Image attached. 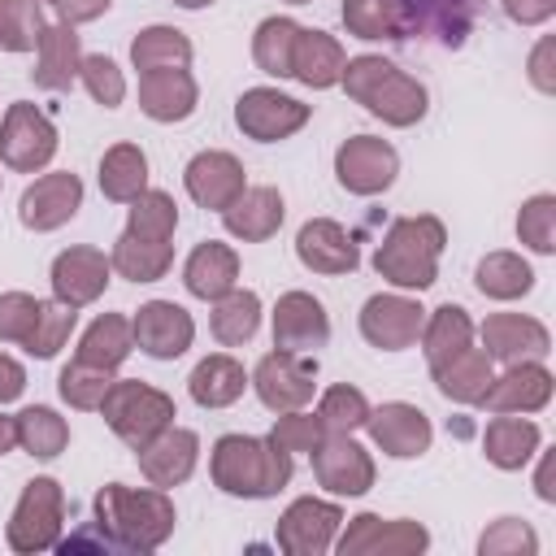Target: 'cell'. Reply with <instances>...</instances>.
<instances>
[{
  "label": "cell",
  "instance_id": "1",
  "mask_svg": "<svg viewBox=\"0 0 556 556\" xmlns=\"http://www.w3.org/2000/svg\"><path fill=\"white\" fill-rule=\"evenodd\" d=\"M174 504L161 486L135 491L122 482H109L96 495V526L109 534L113 552H156L174 534Z\"/></svg>",
  "mask_w": 556,
  "mask_h": 556
},
{
  "label": "cell",
  "instance_id": "2",
  "mask_svg": "<svg viewBox=\"0 0 556 556\" xmlns=\"http://www.w3.org/2000/svg\"><path fill=\"white\" fill-rule=\"evenodd\" d=\"M213 482L226 495H248L265 500L278 495L291 478V452H282L274 439H252V434H222L213 443Z\"/></svg>",
  "mask_w": 556,
  "mask_h": 556
},
{
  "label": "cell",
  "instance_id": "3",
  "mask_svg": "<svg viewBox=\"0 0 556 556\" xmlns=\"http://www.w3.org/2000/svg\"><path fill=\"white\" fill-rule=\"evenodd\" d=\"M339 83L356 104H365L387 126H413V122L426 117V87L417 78H408L400 65H391L387 56H352V61H343V78Z\"/></svg>",
  "mask_w": 556,
  "mask_h": 556
},
{
  "label": "cell",
  "instance_id": "4",
  "mask_svg": "<svg viewBox=\"0 0 556 556\" xmlns=\"http://www.w3.org/2000/svg\"><path fill=\"white\" fill-rule=\"evenodd\" d=\"M447 243V230L439 217L421 213V217H400L391 222V230L382 235L378 252H374V269L408 291H421L434 282L439 274V252Z\"/></svg>",
  "mask_w": 556,
  "mask_h": 556
},
{
  "label": "cell",
  "instance_id": "5",
  "mask_svg": "<svg viewBox=\"0 0 556 556\" xmlns=\"http://www.w3.org/2000/svg\"><path fill=\"white\" fill-rule=\"evenodd\" d=\"M100 413H104V421H109V430L126 443V447H143V443H152L165 426H174V400L165 395V391H156V387H148V382H139V378H113V387H109V395L100 400Z\"/></svg>",
  "mask_w": 556,
  "mask_h": 556
},
{
  "label": "cell",
  "instance_id": "6",
  "mask_svg": "<svg viewBox=\"0 0 556 556\" xmlns=\"http://www.w3.org/2000/svg\"><path fill=\"white\" fill-rule=\"evenodd\" d=\"M65 495L56 478H30L13 517H9V547L13 552H48L61 543Z\"/></svg>",
  "mask_w": 556,
  "mask_h": 556
},
{
  "label": "cell",
  "instance_id": "7",
  "mask_svg": "<svg viewBox=\"0 0 556 556\" xmlns=\"http://www.w3.org/2000/svg\"><path fill=\"white\" fill-rule=\"evenodd\" d=\"M313 378H317V356L313 352H265L252 369V387L261 395L265 408L274 413H291L304 408L313 400Z\"/></svg>",
  "mask_w": 556,
  "mask_h": 556
},
{
  "label": "cell",
  "instance_id": "8",
  "mask_svg": "<svg viewBox=\"0 0 556 556\" xmlns=\"http://www.w3.org/2000/svg\"><path fill=\"white\" fill-rule=\"evenodd\" d=\"M52 156H56V126L48 122V113H39L26 100L9 104V113L0 122V161L17 174H35Z\"/></svg>",
  "mask_w": 556,
  "mask_h": 556
},
{
  "label": "cell",
  "instance_id": "9",
  "mask_svg": "<svg viewBox=\"0 0 556 556\" xmlns=\"http://www.w3.org/2000/svg\"><path fill=\"white\" fill-rule=\"evenodd\" d=\"M404 35H421L447 48H460L473 22L482 17L486 0H395Z\"/></svg>",
  "mask_w": 556,
  "mask_h": 556
},
{
  "label": "cell",
  "instance_id": "10",
  "mask_svg": "<svg viewBox=\"0 0 556 556\" xmlns=\"http://www.w3.org/2000/svg\"><path fill=\"white\" fill-rule=\"evenodd\" d=\"M308 104H300L295 96H282L278 87H252L239 96L235 104V122L243 135L261 139V143H278L287 135H295L308 122Z\"/></svg>",
  "mask_w": 556,
  "mask_h": 556
},
{
  "label": "cell",
  "instance_id": "11",
  "mask_svg": "<svg viewBox=\"0 0 556 556\" xmlns=\"http://www.w3.org/2000/svg\"><path fill=\"white\" fill-rule=\"evenodd\" d=\"M334 174L352 195H378L395 182L400 174V156L387 139L374 135H356L334 152Z\"/></svg>",
  "mask_w": 556,
  "mask_h": 556
},
{
  "label": "cell",
  "instance_id": "12",
  "mask_svg": "<svg viewBox=\"0 0 556 556\" xmlns=\"http://www.w3.org/2000/svg\"><path fill=\"white\" fill-rule=\"evenodd\" d=\"M130 330H135V343H139L148 356H156V361L182 356V352L191 348V339H195L191 313H187L182 304H174V300H148V304L130 317Z\"/></svg>",
  "mask_w": 556,
  "mask_h": 556
},
{
  "label": "cell",
  "instance_id": "13",
  "mask_svg": "<svg viewBox=\"0 0 556 556\" xmlns=\"http://www.w3.org/2000/svg\"><path fill=\"white\" fill-rule=\"evenodd\" d=\"M313 473L334 495H365L374 486V460L352 434H326L313 452Z\"/></svg>",
  "mask_w": 556,
  "mask_h": 556
},
{
  "label": "cell",
  "instance_id": "14",
  "mask_svg": "<svg viewBox=\"0 0 556 556\" xmlns=\"http://www.w3.org/2000/svg\"><path fill=\"white\" fill-rule=\"evenodd\" d=\"M339 521H343V513H339L334 504L304 495V500H295V504L278 517V547H282L287 556H321V552L334 543Z\"/></svg>",
  "mask_w": 556,
  "mask_h": 556
},
{
  "label": "cell",
  "instance_id": "15",
  "mask_svg": "<svg viewBox=\"0 0 556 556\" xmlns=\"http://www.w3.org/2000/svg\"><path fill=\"white\" fill-rule=\"evenodd\" d=\"M421 326H426V308L404 295H369L361 308V334L382 352L413 348Z\"/></svg>",
  "mask_w": 556,
  "mask_h": 556
},
{
  "label": "cell",
  "instance_id": "16",
  "mask_svg": "<svg viewBox=\"0 0 556 556\" xmlns=\"http://www.w3.org/2000/svg\"><path fill=\"white\" fill-rule=\"evenodd\" d=\"M83 204V182L78 174H43L35 178L26 191H22V204H17V217L26 230H56L65 226Z\"/></svg>",
  "mask_w": 556,
  "mask_h": 556
},
{
  "label": "cell",
  "instance_id": "17",
  "mask_svg": "<svg viewBox=\"0 0 556 556\" xmlns=\"http://www.w3.org/2000/svg\"><path fill=\"white\" fill-rule=\"evenodd\" d=\"M430 534L426 526L417 521H382L374 513H361L352 517V526L343 530L339 539V552L343 556H365V552H382V556H413V552H426Z\"/></svg>",
  "mask_w": 556,
  "mask_h": 556
},
{
  "label": "cell",
  "instance_id": "18",
  "mask_svg": "<svg viewBox=\"0 0 556 556\" xmlns=\"http://www.w3.org/2000/svg\"><path fill=\"white\" fill-rule=\"evenodd\" d=\"M330 339V317L321 300L308 291H287L274 304V348L282 352H317Z\"/></svg>",
  "mask_w": 556,
  "mask_h": 556
},
{
  "label": "cell",
  "instance_id": "19",
  "mask_svg": "<svg viewBox=\"0 0 556 556\" xmlns=\"http://www.w3.org/2000/svg\"><path fill=\"white\" fill-rule=\"evenodd\" d=\"M482 352L491 361H539L552 352V334L543 321L526 313H491L482 321Z\"/></svg>",
  "mask_w": 556,
  "mask_h": 556
},
{
  "label": "cell",
  "instance_id": "20",
  "mask_svg": "<svg viewBox=\"0 0 556 556\" xmlns=\"http://www.w3.org/2000/svg\"><path fill=\"white\" fill-rule=\"evenodd\" d=\"M109 256L100 248H70L52 261V295L70 308H83L104 295L109 287Z\"/></svg>",
  "mask_w": 556,
  "mask_h": 556
},
{
  "label": "cell",
  "instance_id": "21",
  "mask_svg": "<svg viewBox=\"0 0 556 556\" xmlns=\"http://www.w3.org/2000/svg\"><path fill=\"white\" fill-rule=\"evenodd\" d=\"M295 256L313 274H352L361 265V252H356L352 235L339 222H330V217H313V222L300 226Z\"/></svg>",
  "mask_w": 556,
  "mask_h": 556
},
{
  "label": "cell",
  "instance_id": "22",
  "mask_svg": "<svg viewBox=\"0 0 556 556\" xmlns=\"http://www.w3.org/2000/svg\"><path fill=\"white\" fill-rule=\"evenodd\" d=\"M369 434H374V443L387 452V456H400V460H408V456H421L426 447H430V439H434V430H430V417L417 408V404H382L378 413L369 408Z\"/></svg>",
  "mask_w": 556,
  "mask_h": 556
},
{
  "label": "cell",
  "instance_id": "23",
  "mask_svg": "<svg viewBox=\"0 0 556 556\" xmlns=\"http://www.w3.org/2000/svg\"><path fill=\"white\" fill-rule=\"evenodd\" d=\"M195 456H200V439L195 430H182V426H165L152 443L139 447V469L152 486H178L191 478L195 469Z\"/></svg>",
  "mask_w": 556,
  "mask_h": 556
},
{
  "label": "cell",
  "instance_id": "24",
  "mask_svg": "<svg viewBox=\"0 0 556 556\" xmlns=\"http://www.w3.org/2000/svg\"><path fill=\"white\" fill-rule=\"evenodd\" d=\"M552 400V374L539 361H513L508 374L491 378L482 404L491 413H539Z\"/></svg>",
  "mask_w": 556,
  "mask_h": 556
},
{
  "label": "cell",
  "instance_id": "25",
  "mask_svg": "<svg viewBox=\"0 0 556 556\" xmlns=\"http://www.w3.org/2000/svg\"><path fill=\"white\" fill-rule=\"evenodd\" d=\"M187 195L200 204V208H226L239 191H243V165L230 156V152H200L187 161Z\"/></svg>",
  "mask_w": 556,
  "mask_h": 556
},
{
  "label": "cell",
  "instance_id": "26",
  "mask_svg": "<svg viewBox=\"0 0 556 556\" xmlns=\"http://www.w3.org/2000/svg\"><path fill=\"white\" fill-rule=\"evenodd\" d=\"M195 78L182 70H148L139 78V109L152 117V122H182L195 113Z\"/></svg>",
  "mask_w": 556,
  "mask_h": 556
},
{
  "label": "cell",
  "instance_id": "27",
  "mask_svg": "<svg viewBox=\"0 0 556 556\" xmlns=\"http://www.w3.org/2000/svg\"><path fill=\"white\" fill-rule=\"evenodd\" d=\"M282 195H278V187H243L226 208H222V222H226V230L235 235V239H243V243H261V239H269L278 226H282Z\"/></svg>",
  "mask_w": 556,
  "mask_h": 556
},
{
  "label": "cell",
  "instance_id": "28",
  "mask_svg": "<svg viewBox=\"0 0 556 556\" xmlns=\"http://www.w3.org/2000/svg\"><path fill=\"white\" fill-rule=\"evenodd\" d=\"M182 282L195 300H222L226 291L239 287V256L230 243H217V239H204L187 265H182Z\"/></svg>",
  "mask_w": 556,
  "mask_h": 556
},
{
  "label": "cell",
  "instance_id": "29",
  "mask_svg": "<svg viewBox=\"0 0 556 556\" xmlns=\"http://www.w3.org/2000/svg\"><path fill=\"white\" fill-rule=\"evenodd\" d=\"M39 61H35V83L48 87V91H70V83L78 78V65H83V43H78V30L70 22H56V26H43L39 35Z\"/></svg>",
  "mask_w": 556,
  "mask_h": 556
},
{
  "label": "cell",
  "instance_id": "30",
  "mask_svg": "<svg viewBox=\"0 0 556 556\" xmlns=\"http://www.w3.org/2000/svg\"><path fill=\"white\" fill-rule=\"evenodd\" d=\"M343 48L339 39H330L326 30H304L300 26V39H295V52H291V78H300L304 87H334L343 78Z\"/></svg>",
  "mask_w": 556,
  "mask_h": 556
},
{
  "label": "cell",
  "instance_id": "31",
  "mask_svg": "<svg viewBox=\"0 0 556 556\" xmlns=\"http://www.w3.org/2000/svg\"><path fill=\"white\" fill-rule=\"evenodd\" d=\"M187 387H191V400H195L200 408H226V404H235V400L243 395L248 374H243V365H239L235 356L213 352V356H204V361L191 369Z\"/></svg>",
  "mask_w": 556,
  "mask_h": 556
},
{
  "label": "cell",
  "instance_id": "32",
  "mask_svg": "<svg viewBox=\"0 0 556 556\" xmlns=\"http://www.w3.org/2000/svg\"><path fill=\"white\" fill-rule=\"evenodd\" d=\"M491 378H495V374H491V356H486L482 348H473V343L434 369L439 391H443L447 400H456V404H482Z\"/></svg>",
  "mask_w": 556,
  "mask_h": 556
},
{
  "label": "cell",
  "instance_id": "33",
  "mask_svg": "<svg viewBox=\"0 0 556 556\" xmlns=\"http://www.w3.org/2000/svg\"><path fill=\"white\" fill-rule=\"evenodd\" d=\"M482 447H486V460H491L495 469H521V465L539 452V426L526 421V417L495 413V421H486Z\"/></svg>",
  "mask_w": 556,
  "mask_h": 556
},
{
  "label": "cell",
  "instance_id": "34",
  "mask_svg": "<svg viewBox=\"0 0 556 556\" xmlns=\"http://www.w3.org/2000/svg\"><path fill=\"white\" fill-rule=\"evenodd\" d=\"M469 343H473V321H469V313H465L460 304L434 308V313L426 317V326H421V352H426L430 369H439L443 361H452V356L465 352Z\"/></svg>",
  "mask_w": 556,
  "mask_h": 556
},
{
  "label": "cell",
  "instance_id": "35",
  "mask_svg": "<svg viewBox=\"0 0 556 556\" xmlns=\"http://www.w3.org/2000/svg\"><path fill=\"white\" fill-rule=\"evenodd\" d=\"M135 348V330L122 313H104L87 326V334L78 339V356L74 361H87V365H100V369H117Z\"/></svg>",
  "mask_w": 556,
  "mask_h": 556
},
{
  "label": "cell",
  "instance_id": "36",
  "mask_svg": "<svg viewBox=\"0 0 556 556\" xmlns=\"http://www.w3.org/2000/svg\"><path fill=\"white\" fill-rule=\"evenodd\" d=\"M100 191L109 200H135L148 191V156L135 143H113L100 161Z\"/></svg>",
  "mask_w": 556,
  "mask_h": 556
},
{
  "label": "cell",
  "instance_id": "37",
  "mask_svg": "<svg viewBox=\"0 0 556 556\" xmlns=\"http://www.w3.org/2000/svg\"><path fill=\"white\" fill-rule=\"evenodd\" d=\"M130 61H135L139 74H148V70H182L191 61V39L182 30H174V26H148V30L135 35Z\"/></svg>",
  "mask_w": 556,
  "mask_h": 556
},
{
  "label": "cell",
  "instance_id": "38",
  "mask_svg": "<svg viewBox=\"0 0 556 556\" xmlns=\"http://www.w3.org/2000/svg\"><path fill=\"white\" fill-rule=\"evenodd\" d=\"M256 326H261V295L256 291L235 287L217 300V308H213V339L217 343H226V348L248 343L256 334Z\"/></svg>",
  "mask_w": 556,
  "mask_h": 556
},
{
  "label": "cell",
  "instance_id": "39",
  "mask_svg": "<svg viewBox=\"0 0 556 556\" xmlns=\"http://www.w3.org/2000/svg\"><path fill=\"white\" fill-rule=\"evenodd\" d=\"M169 261H174L169 243H152V239H135V235H122L109 256V265L130 282H156L169 269Z\"/></svg>",
  "mask_w": 556,
  "mask_h": 556
},
{
  "label": "cell",
  "instance_id": "40",
  "mask_svg": "<svg viewBox=\"0 0 556 556\" xmlns=\"http://www.w3.org/2000/svg\"><path fill=\"white\" fill-rule=\"evenodd\" d=\"M534 287V269L517 252H486L478 261V291L491 300H517Z\"/></svg>",
  "mask_w": 556,
  "mask_h": 556
},
{
  "label": "cell",
  "instance_id": "41",
  "mask_svg": "<svg viewBox=\"0 0 556 556\" xmlns=\"http://www.w3.org/2000/svg\"><path fill=\"white\" fill-rule=\"evenodd\" d=\"M13 421H17V443H22L30 456H39V460L61 456L65 443H70V426H65V417H56V413L43 408V404L22 408Z\"/></svg>",
  "mask_w": 556,
  "mask_h": 556
},
{
  "label": "cell",
  "instance_id": "42",
  "mask_svg": "<svg viewBox=\"0 0 556 556\" xmlns=\"http://www.w3.org/2000/svg\"><path fill=\"white\" fill-rule=\"evenodd\" d=\"M300 26L291 17H265L252 35V61L274 74V78H291V52H295Z\"/></svg>",
  "mask_w": 556,
  "mask_h": 556
},
{
  "label": "cell",
  "instance_id": "43",
  "mask_svg": "<svg viewBox=\"0 0 556 556\" xmlns=\"http://www.w3.org/2000/svg\"><path fill=\"white\" fill-rule=\"evenodd\" d=\"M178 226V204L165 195V191H139L130 200V222H126V235L135 239H152V243H169Z\"/></svg>",
  "mask_w": 556,
  "mask_h": 556
},
{
  "label": "cell",
  "instance_id": "44",
  "mask_svg": "<svg viewBox=\"0 0 556 556\" xmlns=\"http://www.w3.org/2000/svg\"><path fill=\"white\" fill-rule=\"evenodd\" d=\"M343 26L356 39H404L395 0H343Z\"/></svg>",
  "mask_w": 556,
  "mask_h": 556
},
{
  "label": "cell",
  "instance_id": "45",
  "mask_svg": "<svg viewBox=\"0 0 556 556\" xmlns=\"http://www.w3.org/2000/svg\"><path fill=\"white\" fill-rule=\"evenodd\" d=\"M43 35L39 0H0V48L4 52H30Z\"/></svg>",
  "mask_w": 556,
  "mask_h": 556
},
{
  "label": "cell",
  "instance_id": "46",
  "mask_svg": "<svg viewBox=\"0 0 556 556\" xmlns=\"http://www.w3.org/2000/svg\"><path fill=\"white\" fill-rule=\"evenodd\" d=\"M74 308L70 304H61V300H43V308H39V321H35V330H30V339L22 343L30 356H39V361H48V356H56L61 348H65V339H70V330H74Z\"/></svg>",
  "mask_w": 556,
  "mask_h": 556
},
{
  "label": "cell",
  "instance_id": "47",
  "mask_svg": "<svg viewBox=\"0 0 556 556\" xmlns=\"http://www.w3.org/2000/svg\"><path fill=\"white\" fill-rule=\"evenodd\" d=\"M109 387H113V369H100V365H87V361H70L61 369V395H65L70 408H100Z\"/></svg>",
  "mask_w": 556,
  "mask_h": 556
},
{
  "label": "cell",
  "instance_id": "48",
  "mask_svg": "<svg viewBox=\"0 0 556 556\" xmlns=\"http://www.w3.org/2000/svg\"><path fill=\"white\" fill-rule=\"evenodd\" d=\"M317 417H321V426H326L330 434H352L356 426L369 421V400H365L356 387L339 382V387H330V391L321 395Z\"/></svg>",
  "mask_w": 556,
  "mask_h": 556
},
{
  "label": "cell",
  "instance_id": "49",
  "mask_svg": "<svg viewBox=\"0 0 556 556\" xmlns=\"http://www.w3.org/2000/svg\"><path fill=\"white\" fill-rule=\"evenodd\" d=\"M517 235L526 248L547 256L556 248V195H530L517 213Z\"/></svg>",
  "mask_w": 556,
  "mask_h": 556
},
{
  "label": "cell",
  "instance_id": "50",
  "mask_svg": "<svg viewBox=\"0 0 556 556\" xmlns=\"http://www.w3.org/2000/svg\"><path fill=\"white\" fill-rule=\"evenodd\" d=\"M326 434H330V430L321 426V417H317V413H300V408L282 413V417L274 421V430H269V439H274L282 452H317V443H321Z\"/></svg>",
  "mask_w": 556,
  "mask_h": 556
},
{
  "label": "cell",
  "instance_id": "51",
  "mask_svg": "<svg viewBox=\"0 0 556 556\" xmlns=\"http://www.w3.org/2000/svg\"><path fill=\"white\" fill-rule=\"evenodd\" d=\"M478 552L482 556H534L539 552V534L517 521V517H500L482 539H478Z\"/></svg>",
  "mask_w": 556,
  "mask_h": 556
},
{
  "label": "cell",
  "instance_id": "52",
  "mask_svg": "<svg viewBox=\"0 0 556 556\" xmlns=\"http://www.w3.org/2000/svg\"><path fill=\"white\" fill-rule=\"evenodd\" d=\"M78 78H83L87 96H91L96 104H104V109H117L122 96H126V78H122V70H117L109 56H100V52H96V56H83Z\"/></svg>",
  "mask_w": 556,
  "mask_h": 556
},
{
  "label": "cell",
  "instance_id": "53",
  "mask_svg": "<svg viewBox=\"0 0 556 556\" xmlns=\"http://www.w3.org/2000/svg\"><path fill=\"white\" fill-rule=\"evenodd\" d=\"M39 308H43V300H35L26 291H4L0 295V339L4 343H26L35 321H39Z\"/></svg>",
  "mask_w": 556,
  "mask_h": 556
},
{
  "label": "cell",
  "instance_id": "54",
  "mask_svg": "<svg viewBox=\"0 0 556 556\" xmlns=\"http://www.w3.org/2000/svg\"><path fill=\"white\" fill-rule=\"evenodd\" d=\"M552 56H556V39H539V48L530 52V83H534L539 91H556Z\"/></svg>",
  "mask_w": 556,
  "mask_h": 556
},
{
  "label": "cell",
  "instance_id": "55",
  "mask_svg": "<svg viewBox=\"0 0 556 556\" xmlns=\"http://www.w3.org/2000/svg\"><path fill=\"white\" fill-rule=\"evenodd\" d=\"M504 13L521 26H539L556 13V0H504Z\"/></svg>",
  "mask_w": 556,
  "mask_h": 556
},
{
  "label": "cell",
  "instance_id": "56",
  "mask_svg": "<svg viewBox=\"0 0 556 556\" xmlns=\"http://www.w3.org/2000/svg\"><path fill=\"white\" fill-rule=\"evenodd\" d=\"M104 9H109V0H61V4H56L61 22H70V26H78V22H96Z\"/></svg>",
  "mask_w": 556,
  "mask_h": 556
},
{
  "label": "cell",
  "instance_id": "57",
  "mask_svg": "<svg viewBox=\"0 0 556 556\" xmlns=\"http://www.w3.org/2000/svg\"><path fill=\"white\" fill-rule=\"evenodd\" d=\"M22 387H26V369H22L13 356H4V352H0V404L17 400V395H22Z\"/></svg>",
  "mask_w": 556,
  "mask_h": 556
},
{
  "label": "cell",
  "instance_id": "58",
  "mask_svg": "<svg viewBox=\"0 0 556 556\" xmlns=\"http://www.w3.org/2000/svg\"><path fill=\"white\" fill-rule=\"evenodd\" d=\"M534 486H539V500H556V486H552V452L543 456V465H539V478H534Z\"/></svg>",
  "mask_w": 556,
  "mask_h": 556
},
{
  "label": "cell",
  "instance_id": "59",
  "mask_svg": "<svg viewBox=\"0 0 556 556\" xmlns=\"http://www.w3.org/2000/svg\"><path fill=\"white\" fill-rule=\"evenodd\" d=\"M13 443H17V421L0 413V456H4V452H13Z\"/></svg>",
  "mask_w": 556,
  "mask_h": 556
},
{
  "label": "cell",
  "instance_id": "60",
  "mask_svg": "<svg viewBox=\"0 0 556 556\" xmlns=\"http://www.w3.org/2000/svg\"><path fill=\"white\" fill-rule=\"evenodd\" d=\"M174 4H182V9H204V4H213V0H174Z\"/></svg>",
  "mask_w": 556,
  "mask_h": 556
},
{
  "label": "cell",
  "instance_id": "61",
  "mask_svg": "<svg viewBox=\"0 0 556 556\" xmlns=\"http://www.w3.org/2000/svg\"><path fill=\"white\" fill-rule=\"evenodd\" d=\"M291 4H308V0H291Z\"/></svg>",
  "mask_w": 556,
  "mask_h": 556
},
{
  "label": "cell",
  "instance_id": "62",
  "mask_svg": "<svg viewBox=\"0 0 556 556\" xmlns=\"http://www.w3.org/2000/svg\"><path fill=\"white\" fill-rule=\"evenodd\" d=\"M48 4H61V0H48Z\"/></svg>",
  "mask_w": 556,
  "mask_h": 556
}]
</instances>
